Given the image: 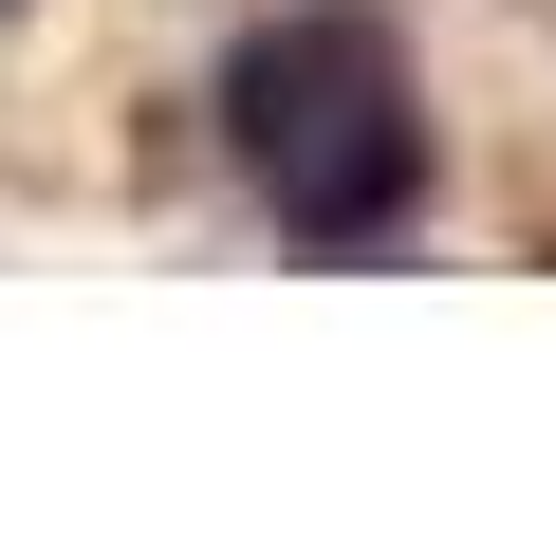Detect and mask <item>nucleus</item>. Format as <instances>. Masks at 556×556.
<instances>
[{
	"label": "nucleus",
	"instance_id": "obj_2",
	"mask_svg": "<svg viewBox=\"0 0 556 556\" xmlns=\"http://www.w3.org/2000/svg\"><path fill=\"white\" fill-rule=\"evenodd\" d=\"M0 20H20V0H0Z\"/></svg>",
	"mask_w": 556,
	"mask_h": 556
},
{
	"label": "nucleus",
	"instance_id": "obj_1",
	"mask_svg": "<svg viewBox=\"0 0 556 556\" xmlns=\"http://www.w3.org/2000/svg\"><path fill=\"white\" fill-rule=\"evenodd\" d=\"M223 149L260 186V223L298 260H371L408 241L427 204V75L390 20H353V0H298V20H260L223 56Z\"/></svg>",
	"mask_w": 556,
	"mask_h": 556
}]
</instances>
